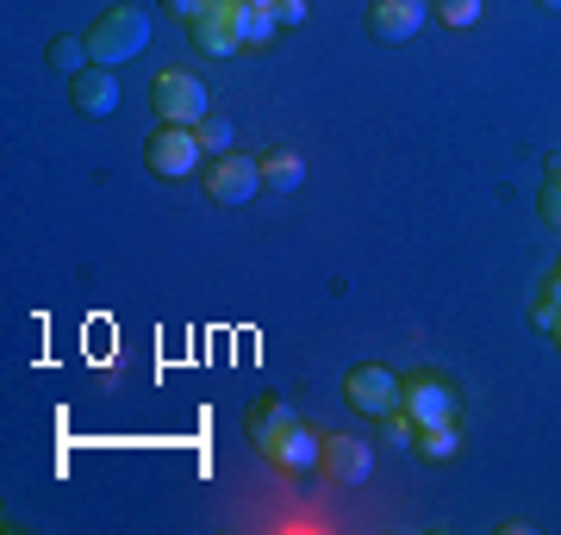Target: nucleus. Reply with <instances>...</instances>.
I'll return each mask as SVG.
<instances>
[{"label": "nucleus", "instance_id": "12", "mask_svg": "<svg viewBox=\"0 0 561 535\" xmlns=\"http://www.w3.org/2000/svg\"><path fill=\"white\" fill-rule=\"evenodd\" d=\"M275 32H280L275 0H243V7H238V44H243V50H268Z\"/></svg>", "mask_w": 561, "mask_h": 535}, {"label": "nucleus", "instance_id": "11", "mask_svg": "<svg viewBox=\"0 0 561 535\" xmlns=\"http://www.w3.org/2000/svg\"><path fill=\"white\" fill-rule=\"evenodd\" d=\"M419 25H424V0H375V7H368V32L381 44L419 38Z\"/></svg>", "mask_w": 561, "mask_h": 535}, {"label": "nucleus", "instance_id": "1", "mask_svg": "<svg viewBox=\"0 0 561 535\" xmlns=\"http://www.w3.org/2000/svg\"><path fill=\"white\" fill-rule=\"evenodd\" d=\"M144 50H150V13L144 7H106L101 20L88 25V57L106 62V69H119Z\"/></svg>", "mask_w": 561, "mask_h": 535}, {"label": "nucleus", "instance_id": "25", "mask_svg": "<svg viewBox=\"0 0 561 535\" xmlns=\"http://www.w3.org/2000/svg\"><path fill=\"white\" fill-rule=\"evenodd\" d=\"M542 7H556V13H561V0H542Z\"/></svg>", "mask_w": 561, "mask_h": 535}, {"label": "nucleus", "instance_id": "3", "mask_svg": "<svg viewBox=\"0 0 561 535\" xmlns=\"http://www.w3.org/2000/svg\"><path fill=\"white\" fill-rule=\"evenodd\" d=\"M400 411L419 430H431V423H461V386L449 374H437V368H419V374H405Z\"/></svg>", "mask_w": 561, "mask_h": 535}, {"label": "nucleus", "instance_id": "7", "mask_svg": "<svg viewBox=\"0 0 561 535\" xmlns=\"http://www.w3.org/2000/svg\"><path fill=\"white\" fill-rule=\"evenodd\" d=\"M294 430H300V411H294L287 398H256V405L243 411V437H250V449H262L268 461L287 449V437H294Z\"/></svg>", "mask_w": 561, "mask_h": 535}, {"label": "nucleus", "instance_id": "8", "mask_svg": "<svg viewBox=\"0 0 561 535\" xmlns=\"http://www.w3.org/2000/svg\"><path fill=\"white\" fill-rule=\"evenodd\" d=\"M238 7H243V0H213L201 20L187 25V38H194L201 57H238V50H243V44H238Z\"/></svg>", "mask_w": 561, "mask_h": 535}, {"label": "nucleus", "instance_id": "19", "mask_svg": "<svg viewBox=\"0 0 561 535\" xmlns=\"http://www.w3.org/2000/svg\"><path fill=\"white\" fill-rule=\"evenodd\" d=\"M481 7H486V0H437V20L449 25V32H461V25L481 20Z\"/></svg>", "mask_w": 561, "mask_h": 535}, {"label": "nucleus", "instance_id": "20", "mask_svg": "<svg viewBox=\"0 0 561 535\" xmlns=\"http://www.w3.org/2000/svg\"><path fill=\"white\" fill-rule=\"evenodd\" d=\"M194 131H201V143H206V150H219V156L231 150V119H219V113H206V119L194 125Z\"/></svg>", "mask_w": 561, "mask_h": 535}, {"label": "nucleus", "instance_id": "15", "mask_svg": "<svg viewBox=\"0 0 561 535\" xmlns=\"http://www.w3.org/2000/svg\"><path fill=\"white\" fill-rule=\"evenodd\" d=\"M319 449H324V437L312 442V430H294V437H287V449H280L275 455V467H287V474H306V467H319Z\"/></svg>", "mask_w": 561, "mask_h": 535}, {"label": "nucleus", "instance_id": "4", "mask_svg": "<svg viewBox=\"0 0 561 535\" xmlns=\"http://www.w3.org/2000/svg\"><path fill=\"white\" fill-rule=\"evenodd\" d=\"M400 398H405V380L393 374V368H381V361H368V368H350V374H343V405L362 411L368 423H381L387 411H400Z\"/></svg>", "mask_w": 561, "mask_h": 535}, {"label": "nucleus", "instance_id": "13", "mask_svg": "<svg viewBox=\"0 0 561 535\" xmlns=\"http://www.w3.org/2000/svg\"><path fill=\"white\" fill-rule=\"evenodd\" d=\"M300 181H306L300 150H287V143H275V150H262V187H268V194H294Z\"/></svg>", "mask_w": 561, "mask_h": 535}, {"label": "nucleus", "instance_id": "23", "mask_svg": "<svg viewBox=\"0 0 561 535\" xmlns=\"http://www.w3.org/2000/svg\"><path fill=\"white\" fill-rule=\"evenodd\" d=\"M537 299H549V305H561V261L549 268V280H542V293Z\"/></svg>", "mask_w": 561, "mask_h": 535}, {"label": "nucleus", "instance_id": "10", "mask_svg": "<svg viewBox=\"0 0 561 535\" xmlns=\"http://www.w3.org/2000/svg\"><path fill=\"white\" fill-rule=\"evenodd\" d=\"M69 100H76V113H88V119H106V113H119V69H106V62H88L81 75H69Z\"/></svg>", "mask_w": 561, "mask_h": 535}, {"label": "nucleus", "instance_id": "6", "mask_svg": "<svg viewBox=\"0 0 561 535\" xmlns=\"http://www.w3.org/2000/svg\"><path fill=\"white\" fill-rule=\"evenodd\" d=\"M256 194H262V162L256 156H243V150L213 156V168H206V199H219V206H250Z\"/></svg>", "mask_w": 561, "mask_h": 535}, {"label": "nucleus", "instance_id": "17", "mask_svg": "<svg viewBox=\"0 0 561 535\" xmlns=\"http://www.w3.org/2000/svg\"><path fill=\"white\" fill-rule=\"evenodd\" d=\"M381 442H387V449H405V455H412V449H419V423H412L405 411H387V417H381Z\"/></svg>", "mask_w": 561, "mask_h": 535}, {"label": "nucleus", "instance_id": "18", "mask_svg": "<svg viewBox=\"0 0 561 535\" xmlns=\"http://www.w3.org/2000/svg\"><path fill=\"white\" fill-rule=\"evenodd\" d=\"M542 224L561 231V156H549V181H542Z\"/></svg>", "mask_w": 561, "mask_h": 535}, {"label": "nucleus", "instance_id": "5", "mask_svg": "<svg viewBox=\"0 0 561 535\" xmlns=\"http://www.w3.org/2000/svg\"><path fill=\"white\" fill-rule=\"evenodd\" d=\"M201 131L194 125H157L150 131V143H144V162H150V175L157 181H187L194 168H201Z\"/></svg>", "mask_w": 561, "mask_h": 535}, {"label": "nucleus", "instance_id": "22", "mask_svg": "<svg viewBox=\"0 0 561 535\" xmlns=\"http://www.w3.org/2000/svg\"><path fill=\"white\" fill-rule=\"evenodd\" d=\"M275 20L280 25H300L306 20V0H275Z\"/></svg>", "mask_w": 561, "mask_h": 535}, {"label": "nucleus", "instance_id": "2", "mask_svg": "<svg viewBox=\"0 0 561 535\" xmlns=\"http://www.w3.org/2000/svg\"><path fill=\"white\" fill-rule=\"evenodd\" d=\"M150 106H157V125H201L213 113V94H206V81L194 69H157Z\"/></svg>", "mask_w": 561, "mask_h": 535}, {"label": "nucleus", "instance_id": "14", "mask_svg": "<svg viewBox=\"0 0 561 535\" xmlns=\"http://www.w3.org/2000/svg\"><path fill=\"white\" fill-rule=\"evenodd\" d=\"M419 461H456L461 455V423H431V430H419V449H412Z\"/></svg>", "mask_w": 561, "mask_h": 535}, {"label": "nucleus", "instance_id": "9", "mask_svg": "<svg viewBox=\"0 0 561 535\" xmlns=\"http://www.w3.org/2000/svg\"><path fill=\"white\" fill-rule=\"evenodd\" d=\"M319 467H324L331 486H362V479L375 474V449H368L362 437H324Z\"/></svg>", "mask_w": 561, "mask_h": 535}, {"label": "nucleus", "instance_id": "21", "mask_svg": "<svg viewBox=\"0 0 561 535\" xmlns=\"http://www.w3.org/2000/svg\"><path fill=\"white\" fill-rule=\"evenodd\" d=\"M162 7H169L175 20H187V25H194V20L206 13V7H213V0H162Z\"/></svg>", "mask_w": 561, "mask_h": 535}, {"label": "nucleus", "instance_id": "16", "mask_svg": "<svg viewBox=\"0 0 561 535\" xmlns=\"http://www.w3.org/2000/svg\"><path fill=\"white\" fill-rule=\"evenodd\" d=\"M88 38H57L50 44V69H57V75H81V69H88Z\"/></svg>", "mask_w": 561, "mask_h": 535}, {"label": "nucleus", "instance_id": "24", "mask_svg": "<svg viewBox=\"0 0 561 535\" xmlns=\"http://www.w3.org/2000/svg\"><path fill=\"white\" fill-rule=\"evenodd\" d=\"M549 342L561 349V305H556V317H549Z\"/></svg>", "mask_w": 561, "mask_h": 535}]
</instances>
